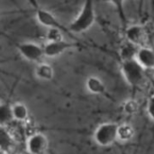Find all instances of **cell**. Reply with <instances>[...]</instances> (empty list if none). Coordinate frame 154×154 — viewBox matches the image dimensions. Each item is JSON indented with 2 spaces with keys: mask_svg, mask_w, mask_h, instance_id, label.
<instances>
[{
  "mask_svg": "<svg viewBox=\"0 0 154 154\" xmlns=\"http://www.w3.org/2000/svg\"><path fill=\"white\" fill-rule=\"evenodd\" d=\"M96 11L94 2L87 0L84 2L83 6L78 16L70 23L68 31L73 33H81L90 29L96 22Z\"/></svg>",
  "mask_w": 154,
  "mask_h": 154,
  "instance_id": "1",
  "label": "cell"
},
{
  "mask_svg": "<svg viewBox=\"0 0 154 154\" xmlns=\"http://www.w3.org/2000/svg\"><path fill=\"white\" fill-rule=\"evenodd\" d=\"M119 125L116 123H104L94 132L93 138L95 143L101 147H108L117 140Z\"/></svg>",
  "mask_w": 154,
  "mask_h": 154,
  "instance_id": "2",
  "label": "cell"
},
{
  "mask_svg": "<svg viewBox=\"0 0 154 154\" xmlns=\"http://www.w3.org/2000/svg\"><path fill=\"white\" fill-rule=\"evenodd\" d=\"M121 69L125 79L130 86L137 87L143 83L144 79V69L135 59L124 60Z\"/></svg>",
  "mask_w": 154,
  "mask_h": 154,
  "instance_id": "3",
  "label": "cell"
},
{
  "mask_svg": "<svg viewBox=\"0 0 154 154\" xmlns=\"http://www.w3.org/2000/svg\"><path fill=\"white\" fill-rule=\"evenodd\" d=\"M49 148V140L42 133H33L26 140V150L30 154H45Z\"/></svg>",
  "mask_w": 154,
  "mask_h": 154,
  "instance_id": "4",
  "label": "cell"
},
{
  "mask_svg": "<svg viewBox=\"0 0 154 154\" xmlns=\"http://www.w3.org/2000/svg\"><path fill=\"white\" fill-rule=\"evenodd\" d=\"M18 51L24 59L32 62H38L44 56L43 47L34 42L20 43L18 45Z\"/></svg>",
  "mask_w": 154,
  "mask_h": 154,
  "instance_id": "5",
  "label": "cell"
},
{
  "mask_svg": "<svg viewBox=\"0 0 154 154\" xmlns=\"http://www.w3.org/2000/svg\"><path fill=\"white\" fill-rule=\"evenodd\" d=\"M36 18L42 25L48 27L49 29L55 28L60 31L68 32V29L63 27L62 24L59 22V20L51 12L45 9H38L36 11Z\"/></svg>",
  "mask_w": 154,
  "mask_h": 154,
  "instance_id": "6",
  "label": "cell"
},
{
  "mask_svg": "<svg viewBox=\"0 0 154 154\" xmlns=\"http://www.w3.org/2000/svg\"><path fill=\"white\" fill-rule=\"evenodd\" d=\"M125 37L130 44L143 47L146 40V31L143 26L133 25L125 30Z\"/></svg>",
  "mask_w": 154,
  "mask_h": 154,
  "instance_id": "7",
  "label": "cell"
},
{
  "mask_svg": "<svg viewBox=\"0 0 154 154\" xmlns=\"http://www.w3.org/2000/svg\"><path fill=\"white\" fill-rule=\"evenodd\" d=\"M75 47V44L68 42L64 40L60 41V42H48L44 47H43V51H44V56L50 57V58H54L61 55L64 53L66 51Z\"/></svg>",
  "mask_w": 154,
  "mask_h": 154,
  "instance_id": "8",
  "label": "cell"
},
{
  "mask_svg": "<svg viewBox=\"0 0 154 154\" xmlns=\"http://www.w3.org/2000/svg\"><path fill=\"white\" fill-rule=\"evenodd\" d=\"M135 60L143 69H154V51L150 47H140L136 51Z\"/></svg>",
  "mask_w": 154,
  "mask_h": 154,
  "instance_id": "9",
  "label": "cell"
},
{
  "mask_svg": "<svg viewBox=\"0 0 154 154\" xmlns=\"http://www.w3.org/2000/svg\"><path fill=\"white\" fill-rule=\"evenodd\" d=\"M14 150L15 141L14 137L5 127H0V152L4 154H12Z\"/></svg>",
  "mask_w": 154,
  "mask_h": 154,
  "instance_id": "10",
  "label": "cell"
},
{
  "mask_svg": "<svg viewBox=\"0 0 154 154\" xmlns=\"http://www.w3.org/2000/svg\"><path fill=\"white\" fill-rule=\"evenodd\" d=\"M86 87L91 94L95 95H103L106 90L105 83L97 77H89L86 81Z\"/></svg>",
  "mask_w": 154,
  "mask_h": 154,
  "instance_id": "11",
  "label": "cell"
},
{
  "mask_svg": "<svg viewBox=\"0 0 154 154\" xmlns=\"http://www.w3.org/2000/svg\"><path fill=\"white\" fill-rule=\"evenodd\" d=\"M35 75L42 80H51L54 76V70L51 65L46 62L40 63L35 69Z\"/></svg>",
  "mask_w": 154,
  "mask_h": 154,
  "instance_id": "12",
  "label": "cell"
},
{
  "mask_svg": "<svg viewBox=\"0 0 154 154\" xmlns=\"http://www.w3.org/2000/svg\"><path fill=\"white\" fill-rule=\"evenodd\" d=\"M12 114L14 120L24 122L29 118V110L24 104L17 103L12 106Z\"/></svg>",
  "mask_w": 154,
  "mask_h": 154,
  "instance_id": "13",
  "label": "cell"
},
{
  "mask_svg": "<svg viewBox=\"0 0 154 154\" xmlns=\"http://www.w3.org/2000/svg\"><path fill=\"white\" fill-rule=\"evenodd\" d=\"M14 120L12 106L8 104L0 105V127H5Z\"/></svg>",
  "mask_w": 154,
  "mask_h": 154,
  "instance_id": "14",
  "label": "cell"
},
{
  "mask_svg": "<svg viewBox=\"0 0 154 154\" xmlns=\"http://www.w3.org/2000/svg\"><path fill=\"white\" fill-rule=\"evenodd\" d=\"M134 135V130L132 125H121L118 127L117 132V140L121 142H129L133 139Z\"/></svg>",
  "mask_w": 154,
  "mask_h": 154,
  "instance_id": "15",
  "label": "cell"
},
{
  "mask_svg": "<svg viewBox=\"0 0 154 154\" xmlns=\"http://www.w3.org/2000/svg\"><path fill=\"white\" fill-rule=\"evenodd\" d=\"M46 38L48 42H60L63 40L61 31L59 29H49L46 34Z\"/></svg>",
  "mask_w": 154,
  "mask_h": 154,
  "instance_id": "16",
  "label": "cell"
},
{
  "mask_svg": "<svg viewBox=\"0 0 154 154\" xmlns=\"http://www.w3.org/2000/svg\"><path fill=\"white\" fill-rule=\"evenodd\" d=\"M124 108V112L128 115V116H132V115H134L138 109H139V105L138 103L135 101V100H133V99H130L128 101H126L123 106Z\"/></svg>",
  "mask_w": 154,
  "mask_h": 154,
  "instance_id": "17",
  "label": "cell"
},
{
  "mask_svg": "<svg viewBox=\"0 0 154 154\" xmlns=\"http://www.w3.org/2000/svg\"><path fill=\"white\" fill-rule=\"evenodd\" d=\"M147 113L149 116L154 121V95L150 97L147 105Z\"/></svg>",
  "mask_w": 154,
  "mask_h": 154,
  "instance_id": "18",
  "label": "cell"
}]
</instances>
